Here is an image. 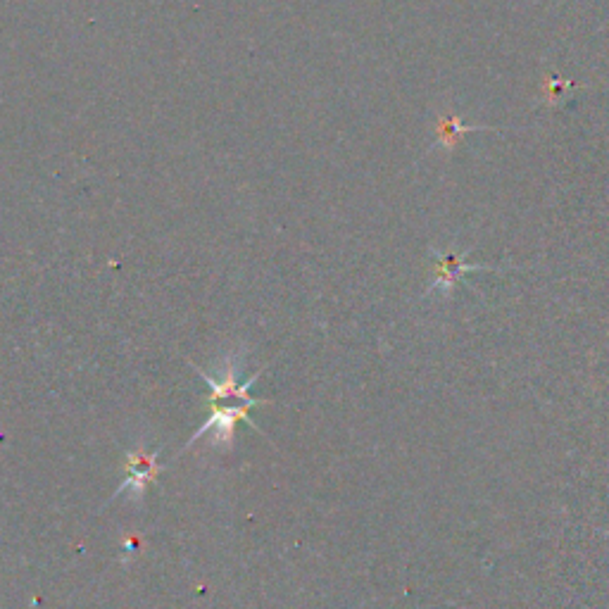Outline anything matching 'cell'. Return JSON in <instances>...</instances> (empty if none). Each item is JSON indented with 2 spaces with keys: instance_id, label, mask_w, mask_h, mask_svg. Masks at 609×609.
I'll return each mask as SVG.
<instances>
[{
  "instance_id": "cell-1",
  "label": "cell",
  "mask_w": 609,
  "mask_h": 609,
  "mask_svg": "<svg viewBox=\"0 0 609 609\" xmlns=\"http://www.w3.org/2000/svg\"><path fill=\"white\" fill-rule=\"evenodd\" d=\"M238 362H241L238 353H226L222 360V372H219V376H210L200 367H196V364H191V367L198 372L200 379L207 381V386H210V391H212L210 410L212 412H210V419H207V422L200 426L196 433H193V438L186 443V448H191L193 443L200 441V436H205L207 431H215V445L222 443L229 448L231 441H234V429L238 422H248L253 429L260 431V426L248 419V412L253 410V407L267 405V400L250 398L248 391H250V386L260 379L262 369L257 374L250 376L248 381L238 384Z\"/></svg>"
},
{
  "instance_id": "cell-2",
  "label": "cell",
  "mask_w": 609,
  "mask_h": 609,
  "mask_svg": "<svg viewBox=\"0 0 609 609\" xmlns=\"http://www.w3.org/2000/svg\"><path fill=\"white\" fill-rule=\"evenodd\" d=\"M160 464H158V452H148L146 448H138L131 450L127 455V476H124L122 486L117 488V495H122L124 491L134 493V498H141V493L146 491V486L150 481H155V476L160 472Z\"/></svg>"
},
{
  "instance_id": "cell-3",
  "label": "cell",
  "mask_w": 609,
  "mask_h": 609,
  "mask_svg": "<svg viewBox=\"0 0 609 609\" xmlns=\"http://www.w3.org/2000/svg\"><path fill=\"white\" fill-rule=\"evenodd\" d=\"M464 269H474V267H467L462 262L460 255L455 253H448V255H438V269H436V288H448L455 284V279L460 276Z\"/></svg>"
},
{
  "instance_id": "cell-4",
  "label": "cell",
  "mask_w": 609,
  "mask_h": 609,
  "mask_svg": "<svg viewBox=\"0 0 609 609\" xmlns=\"http://www.w3.org/2000/svg\"><path fill=\"white\" fill-rule=\"evenodd\" d=\"M467 131H476L474 127H464V124L460 122V117L455 115H448V117H441L438 119L436 124V134H438V146L443 148H455V143L460 141L462 134H467Z\"/></svg>"
}]
</instances>
